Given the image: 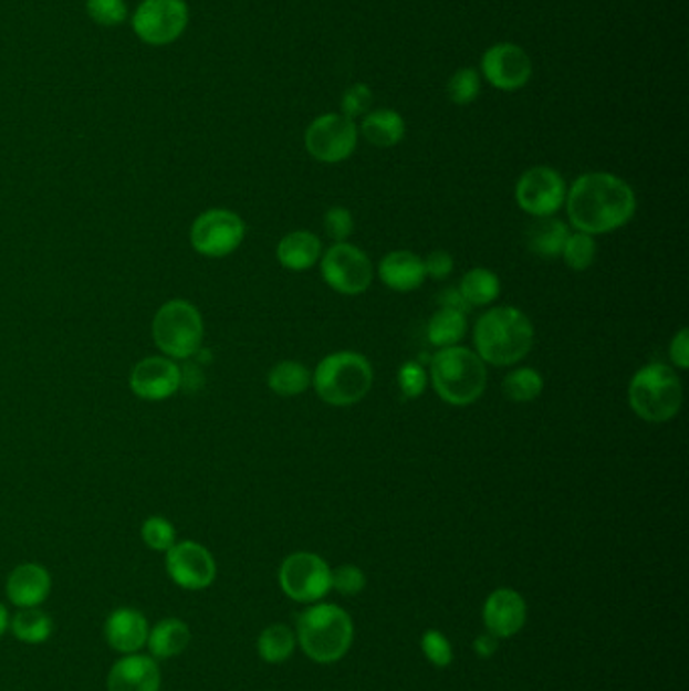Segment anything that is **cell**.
I'll return each mask as SVG.
<instances>
[{
	"label": "cell",
	"instance_id": "7",
	"mask_svg": "<svg viewBox=\"0 0 689 691\" xmlns=\"http://www.w3.org/2000/svg\"><path fill=\"white\" fill-rule=\"evenodd\" d=\"M153 336L158 350L170 360H187L200 350L205 324L197 305L187 300H170L156 312Z\"/></svg>",
	"mask_w": 689,
	"mask_h": 691
},
{
	"label": "cell",
	"instance_id": "27",
	"mask_svg": "<svg viewBox=\"0 0 689 691\" xmlns=\"http://www.w3.org/2000/svg\"><path fill=\"white\" fill-rule=\"evenodd\" d=\"M466 329H468V320L463 312H457L451 307H439L429 320L427 336L435 346L449 348V346H456L457 342L466 336Z\"/></svg>",
	"mask_w": 689,
	"mask_h": 691
},
{
	"label": "cell",
	"instance_id": "16",
	"mask_svg": "<svg viewBox=\"0 0 689 691\" xmlns=\"http://www.w3.org/2000/svg\"><path fill=\"white\" fill-rule=\"evenodd\" d=\"M182 385V373L178 364L166 356H148L132 368L129 388L142 400L170 399Z\"/></svg>",
	"mask_w": 689,
	"mask_h": 691
},
{
	"label": "cell",
	"instance_id": "29",
	"mask_svg": "<svg viewBox=\"0 0 689 691\" xmlns=\"http://www.w3.org/2000/svg\"><path fill=\"white\" fill-rule=\"evenodd\" d=\"M459 292L471 307L488 305L495 302L500 295V280L493 271L476 268L463 275Z\"/></svg>",
	"mask_w": 689,
	"mask_h": 691
},
{
	"label": "cell",
	"instance_id": "1",
	"mask_svg": "<svg viewBox=\"0 0 689 691\" xmlns=\"http://www.w3.org/2000/svg\"><path fill=\"white\" fill-rule=\"evenodd\" d=\"M566 209L576 231L605 234L631 221L637 200L633 188L619 176L591 172L574 182Z\"/></svg>",
	"mask_w": 689,
	"mask_h": 691
},
{
	"label": "cell",
	"instance_id": "8",
	"mask_svg": "<svg viewBox=\"0 0 689 691\" xmlns=\"http://www.w3.org/2000/svg\"><path fill=\"white\" fill-rule=\"evenodd\" d=\"M188 4L185 0H142L132 14V29L140 41L153 48L175 43L187 31Z\"/></svg>",
	"mask_w": 689,
	"mask_h": 691
},
{
	"label": "cell",
	"instance_id": "26",
	"mask_svg": "<svg viewBox=\"0 0 689 691\" xmlns=\"http://www.w3.org/2000/svg\"><path fill=\"white\" fill-rule=\"evenodd\" d=\"M268 385L280 397H297L312 385V375L304 364L283 360L269 370Z\"/></svg>",
	"mask_w": 689,
	"mask_h": 691
},
{
	"label": "cell",
	"instance_id": "23",
	"mask_svg": "<svg viewBox=\"0 0 689 691\" xmlns=\"http://www.w3.org/2000/svg\"><path fill=\"white\" fill-rule=\"evenodd\" d=\"M568 227L554 217H536L528 227L526 245L534 255L554 259L562 255V249L568 239Z\"/></svg>",
	"mask_w": 689,
	"mask_h": 691
},
{
	"label": "cell",
	"instance_id": "32",
	"mask_svg": "<svg viewBox=\"0 0 689 691\" xmlns=\"http://www.w3.org/2000/svg\"><path fill=\"white\" fill-rule=\"evenodd\" d=\"M562 258L571 270H588L595 263L596 258V243L593 234L581 233V231L568 234L566 245L562 249Z\"/></svg>",
	"mask_w": 689,
	"mask_h": 691
},
{
	"label": "cell",
	"instance_id": "17",
	"mask_svg": "<svg viewBox=\"0 0 689 691\" xmlns=\"http://www.w3.org/2000/svg\"><path fill=\"white\" fill-rule=\"evenodd\" d=\"M526 600L512 588H500L491 593L483 605V621L493 637H512L520 634L526 622Z\"/></svg>",
	"mask_w": 689,
	"mask_h": 691
},
{
	"label": "cell",
	"instance_id": "37",
	"mask_svg": "<svg viewBox=\"0 0 689 691\" xmlns=\"http://www.w3.org/2000/svg\"><path fill=\"white\" fill-rule=\"evenodd\" d=\"M421 647L422 653L431 661L432 666H437V668L451 666L453 649H451V643H449V639L443 634L427 631V634L422 635Z\"/></svg>",
	"mask_w": 689,
	"mask_h": 691
},
{
	"label": "cell",
	"instance_id": "14",
	"mask_svg": "<svg viewBox=\"0 0 689 691\" xmlns=\"http://www.w3.org/2000/svg\"><path fill=\"white\" fill-rule=\"evenodd\" d=\"M166 570L175 585L187 590H202L215 583L217 564L211 552L192 540L176 542L166 552Z\"/></svg>",
	"mask_w": 689,
	"mask_h": 691
},
{
	"label": "cell",
	"instance_id": "9",
	"mask_svg": "<svg viewBox=\"0 0 689 691\" xmlns=\"http://www.w3.org/2000/svg\"><path fill=\"white\" fill-rule=\"evenodd\" d=\"M246 239V223L233 211L209 209L190 227V245L205 258H227Z\"/></svg>",
	"mask_w": 689,
	"mask_h": 691
},
{
	"label": "cell",
	"instance_id": "39",
	"mask_svg": "<svg viewBox=\"0 0 689 691\" xmlns=\"http://www.w3.org/2000/svg\"><path fill=\"white\" fill-rule=\"evenodd\" d=\"M398 387L407 399H419L427 388V373L421 364H403L398 370Z\"/></svg>",
	"mask_w": 689,
	"mask_h": 691
},
{
	"label": "cell",
	"instance_id": "40",
	"mask_svg": "<svg viewBox=\"0 0 689 691\" xmlns=\"http://www.w3.org/2000/svg\"><path fill=\"white\" fill-rule=\"evenodd\" d=\"M324 229H326L327 237L334 239L336 243H346V239L354 231L352 212L348 209H342V207L330 209L324 217Z\"/></svg>",
	"mask_w": 689,
	"mask_h": 691
},
{
	"label": "cell",
	"instance_id": "35",
	"mask_svg": "<svg viewBox=\"0 0 689 691\" xmlns=\"http://www.w3.org/2000/svg\"><path fill=\"white\" fill-rule=\"evenodd\" d=\"M85 9L92 21L102 27H116L128 19L126 0H87Z\"/></svg>",
	"mask_w": 689,
	"mask_h": 691
},
{
	"label": "cell",
	"instance_id": "44",
	"mask_svg": "<svg viewBox=\"0 0 689 691\" xmlns=\"http://www.w3.org/2000/svg\"><path fill=\"white\" fill-rule=\"evenodd\" d=\"M473 649L479 657H491L498 651V637H493L491 634L479 635L478 639L473 641Z\"/></svg>",
	"mask_w": 689,
	"mask_h": 691
},
{
	"label": "cell",
	"instance_id": "43",
	"mask_svg": "<svg viewBox=\"0 0 689 691\" xmlns=\"http://www.w3.org/2000/svg\"><path fill=\"white\" fill-rule=\"evenodd\" d=\"M439 305L441 307H451V310L463 312V314H468L469 310H471V305L463 300V295H461L459 290H447V292L439 293Z\"/></svg>",
	"mask_w": 689,
	"mask_h": 691
},
{
	"label": "cell",
	"instance_id": "28",
	"mask_svg": "<svg viewBox=\"0 0 689 691\" xmlns=\"http://www.w3.org/2000/svg\"><path fill=\"white\" fill-rule=\"evenodd\" d=\"M9 625H11L12 635L23 643H45L53 634L51 617L36 607L19 610Z\"/></svg>",
	"mask_w": 689,
	"mask_h": 691
},
{
	"label": "cell",
	"instance_id": "21",
	"mask_svg": "<svg viewBox=\"0 0 689 691\" xmlns=\"http://www.w3.org/2000/svg\"><path fill=\"white\" fill-rule=\"evenodd\" d=\"M378 275L386 287L403 293L421 287L427 278L422 259L410 251L388 253L378 265Z\"/></svg>",
	"mask_w": 689,
	"mask_h": 691
},
{
	"label": "cell",
	"instance_id": "19",
	"mask_svg": "<svg viewBox=\"0 0 689 691\" xmlns=\"http://www.w3.org/2000/svg\"><path fill=\"white\" fill-rule=\"evenodd\" d=\"M106 641L117 653H138L142 647L148 641V619L142 615L140 610L116 609L106 621Z\"/></svg>",
	"mask_w": 689,
	"mask_h": 691
},
{
	"label": "cell",
	"instance_id": "13",
	"mask_svg": "<svg viewBox=\"0 0 689 691\" xmlns=\"http://www.w3.org/2000/svg\"><path fill=\"white\" fill-rule=\"evenodd\" d=\"M515 199L522 211L532 217H552L566 200V185L554 168L534 166L520 176Z\"/></svg>",
	"mask_w": 689,
	"mask_h": 691
},
{
	"label": "cell",
	"instance_id": "20",
	"mask_svg": "<svg viewBox=\"0 0 689 691\" xmlns=\"http://www.w3.org/2000/svg\"><path fill=\"white\" fill-rule=\"evenodd\" d=\"M51 593V575L41 564L27 563L17 566L7 580V595L12 605L33 609L48 600Z\"/></svg>",
	"mask_w": 689,
	"mask_h": 691
},
{
	"label": "cell",
	"instance_id": "42",
	"mask_svg": "<svg viewBox=\"0 0 689 691\" xmlns=\"http://www.w3.org/2000/svg\"><path fill=\"white\" fill-rule=\"evenodd\" d=\"M669 356L674 364L686 370L689 366V334L688 328H681L678 332V336L671 341V348H669Z\"/></svg>",
	"mask_w": 689,
	"mask_h": 691
},
{
	"label": "cell",
	"instance_id": "15",
	"mask_svg": "<svg viewBox=\"0 0 689 691\" xmlns=\"http://www.w3.org/2000/svg\"><path fill=\"white\" fill-rule=\"evenodd\" d=\"M481 71L493 87L502 92H515L530 82L532 61L520 45L498 43L486 51Z\"/></svg>",
	"mask_w": 689,
	"mask_h": 691
},
{
	"label": "cell",
	"instance_id": "10",
	"mask_svg": "<svg viewBox=\"0 0 689 691\" xmlns=\"http://www.w3.org/2000/svg\"><path fill=\"white\" fill-rule=\"evenodd\" d=\"M281 590L297 603H316L332 588V570L312 552H295L280 568Z\"/></svg>",
	"mask_w": 689,
	"mask_h": 691
},
{
	"label": "cell",
	"instance_id": "33",
	"mask_svg": "<svg viewBox=\"0 0 689 691\" xmlns=\"http://www.w3.org/2000/svg\"><path fill=\"white\" fill-rule=\"evenodd\" d=\"M142 540L154 552H168L176 544V530L166 517H148L142 524Z\"/></svg>",
	"mask_w": 689,
	"mask_h": 691
},
{
	"label": "cell",
	"instance_id": "18",
	"mask_svg": "<svg viewBox=\"0 0 689 691\" xmlns=\"http://www.w3.org/2000/svg\"><path fill=\"white\" fill-rule=\"evenodd\" d=\"M160 668L153 657L129 653L107 676V691H160Z\"/></svg>",
	"mask_w": 689,
	"mask_h": 691
},
{
	"label": "cell",
	"instance_id": "3",
	"mask_svg": "<svg viewBox=\"0 0 689 691\" xmlns=\"http://www.w3.org/2000/svg\"><path fill=\"white\" fill-rule=\"evenodd\" d=\"M431 380L437 395L445 402L466 407L483 395L488 385V370L478 352L449 346L432 356Z\"/></svg>",
	"mask_w": 689,
	"mask_h": 691
},
{
	"label": "cell",
	"instance_id": "31",
	"mask_svg": "<svg viewBox=\"0 0 689 691\" xmlns=\"http://www.w3.org/2000/svg\"><path fill=\"white\" fill-rule=\"evenodd\" d=\"M544 388L542 376L534 368H518L503 380V395L515 402L537 399Z\"/></svg>",
	"mask_w": 689,
	"mask_h": 691
},
{
	"label": "cell",
	"instance_id": "25",
	"mask_svg": "<svg viewBox=\"0 0 689 691\" xmlns=\"http://www.w3.org/2000/svg\"><path fill=\"white\" fill-rule=\"evenodd\" d=\"M148 649L158 659L178 656L190 643V629L180 619H164L156 622L148 634Z\"/></svg>",
	"mask_w": 689,
	"mask_h": 691
},
{
	"label": "cell",
	"instance_id": "12",
	"mask_svg": "<svg viewBox=\"0 0 689 691\" xmlns=\"http://www.w3.org/2000/svg\"><path fill=\"white\" fill-rule=\"evenodd\" d=\"M322 275L332 290L344 295H358L373 283V263L358 247L336 243L322 259Z\"/></svg>",
	"mask_w": 689,
	"mask_h": 691
},
{
	"label": "cell",
	"instance_id": "36",
	"mask_svg": "<svg viewBox=\"0 0 689 691\" xmlns=\"http://www.w3.org/2000/svg\"><path fill=\"white\" fill-rule=\"evenodd\" d=\"M364 586H366V576L354 564H342L336 570H332V588L338 590L340 595L354 597L363 593Z\"/></svg>",
	"mask_w": 689,
	"mask_h": 691
},
{
	"label": "cell",
	"instance_id": "41",
	"mask_svg": "<svg viewBox=\"0 0 689 691\" xmlns=\"http://www.w3.org/2000/svg\"><path fill=\"white\" fill-rule=\"evenodd\" d=\"M425 273L432 280H445L453 271V258L447 251H432L431 255L422 259Z\"/></svg>",
	"mask_w": 689,
	"mask_h": 691
},
{
	"label": "cell",
	"instance_id": "2",
	"mask_svg": "<svg viewBox=\"0 0 689 691\" xmlns=\"http://www.w3.org/2000/svg\"><path fill=\"white\" fill-rule=\"evenodd\" d=\"M473 341L483 363L512 366L532 350L534 326L522 310L502 305L479 317Z\"/></svg>",
	"mask_w": 689,
	"mask_h": 691
},
{
	"label": "cell",
	"instance_id": "22",
	"mask_svg": "<svg viewBox=\"0 0 689 691\" xmlns=\"http://www.w3.org/2000/svg\"><path fill=\"white\" fill-rule=\"evenodd\" d=\"M322 258V243L310 231H293L285 234L278 245V259L285 270H312Z\"/></svg>",
	"mask_w": 689,
	"mask_h": 691
},
{
	"label": "cell",
	"instance_id": "5",
	"mask_svg": "<svg viewBox=\"0 0 689 691\" xmlns=\"http://www.w3.org/2000/svg\"><path fill=\"white\" fill-rule=\"evenodd\" d=\"M317 397L334 407H351L373 387V366L356 352H336L317 364L312 376Z\"/></svg>",
	"mask_w": 689,
	"mask_h": 691
},
{
	"label": "cell",
	"instance_id": "38",
	"mask_svg": "<svg viewBox=\"0 0 689 691\" xmlns=\"http://www.w3.org/2000/svg\"><path fill=\"white\" fill-rule=\"evenodd\" d=\"M373 106V92L364 83H354L342 95V116L361 117Z\"/></svg>",
	"mask_w": 689,
	"mask_h": 691
},
{
	"label": "cell",
	"instance_id": "6",
	"mask_svg": "<svg viewBox=\"0 0 689 691\" xmlns=\"http://www.w3.org/2000/svg\"><path fill=\"white\" fill-rule=\"evenodd\" d=\"M629 402L643 421L666 422L674 419L683 402V387L678 373L661 363L643 366L629 385Z\"/></svg>",
	"mask_w": 689,
	"mask_h": 691
},
{
	"label": "cell",
	"instance_id": "4",
	"mask_svg": "<svg viewBox=\"0 0 689 691\" xmlns=\"http://www.w3.org/2000/svg\"><path fill=\"white\" fill-rule=\"evenodd\" d=\"M297 639L316 663H334L348 653L354 639L351 615L338 605H316L297 619Z\"/></svg>",
	"mask_w": 689,
	"mask_h": 691
},
{
	"label": "cell",
	"instance_id": "45",
	"mask_svg": "<svg viewBox=\"0 0 689 691\" xmlns=\"http://www.w3.org/2000/svg\"><path fill=\"white\" fill-rule=\"evenodd\" d=\"M7 629H9V613H7V609H4L2 603H0V637L4 635Z\"/></svg>",
	"mask_w": 689,
	"mask_h": 691
},
{
	"label": "cell",
	"instance_id": "34",
	"mask_svg": "<svg viewBox=\"0 0 689 691\" xmlns=\"http://www.w3.org/2000/svg\"><path fill=\"white\" fill-rule=\"evenodd\" d=\"M447 95L457 106H468L471 102H476L479 95L478 71L469 70V67L456 71L453 77L447 83Z\"/></svg>",
	"mask_w": 689,
	"mask_h": 691
},
{
	"label": "cell",
	"instance_id": "11",
	"mask_svg": "<svg viewBox=\"0 0 689 691\" xmlns=\"http://www.w3.org/2000/svg\"><path fill=\"white\" fill-rule=\"evenodd\" d=\"M358 144V128L351 117L324 114L305 129V148L320 163L336 165L351 158Z\"/></svg>",
	"mask_w": 689,
	"mask_h": 691
},
{
	"label": "cell",
	"instance_id": "30",
	"mask_svg": "<svg viewBox=\"0 0 689 691\" xmlns=\"http://www.w3.org/2000/svg\"><path fill=\"white\" fill-rule=\"evenodd\" d=\"M295 649V637L285 625H271L259 635L258 651L268 663H283Z\"/></svg>",
	"mask_w": 689,
	"mask_h": 691
},
{
	"label": "cell",
	"instance_id": "24",
	"mask_svg": "<svg viewBox=\"0 0 689 691\" xmlns=\"http://www.w3.org/2000/svg\"><path fill=\"white\" fill-rule=\"evenodd\" d=\"M361 132L376 148H393L405 138V119L395 109H376L364 116Z\"/></svg>",
	"mask_w": 689,
	"mask_h": 691
}]
</instances>
